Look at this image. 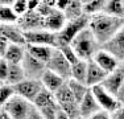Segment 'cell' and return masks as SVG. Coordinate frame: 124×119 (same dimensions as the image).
Listing matches in <instances>:
<instances>
[{
  "label": "cell",
  "mask_w": 124,
  "mask_h": 119,
  "mask_svg": "<svg viewBox=\"0 0 124 119\" xmlns=\"http://www.w3.org/2000/svg\"><path fill=\"white\" fill-rule=\"evenodd\" d=\"M123 26L124 19L112 17L106 13H99L96 16L90 17V23H88V29L100 46L110 41Z\"/></svg>",
  "instance_id": "6da1fadb"
},
{
  "label": "cell",
  "mask_w": 124,
  "mask_h": 119,
  "mask_svg": "<svg viewBox=\"0 0 124 119\" xmlns=\"http://www.w3.org/2000/svg\"><path fill=\"white\" fill-rule=\"evenodd\" d=\"M70 46L73 48V50L78 56V58L82 60V61L93 60L94 54L100 49V45L98 44V41L95 40L94 34L91 33V31L88 28L82 31L81 33L77 36L74 40L71 41Z\"/></svg>",
  "instance_id": "7a4b0ae2"
},
{
  "label": "cell",
  "mask_w": 124,
  "mask_h": 119,
  "mask_svg": "<svg viewBox=\"0 0 124 119\" xmlns=\"http://www.w3.org/2000/svg\"><path fill=\"white\" fill-rule=\"evenodd\" d=\"M88 23H90V17L86 16V15H83L82 17H79L77 20H73V21H67L66 25L63 26V29L60 33H57V46H55V49L70 45L71 41L82 31L88 28Z\"/></svg>",
  "instance_id": "3957f363"
},
{
  "label": "cell",
  "mask_w": 124,
  "mask_h": 119,
  "mask_svg": "<svg viewBox=\"0 0 124 119\" xmlns=\"http://www.w3.org/2000/svg\"><path fill=\"white\" fill-rule=\"evenodd\" d=\"M3 109L12 117V119H28L32 109H33V105L24 98L15 94Z\"/></svg>",
  "instance_id": "277c9868"
},
{
  "label": "cell",
  "mask_w": 124,
  "mask_h": 119,
  "mask_svg": "<svg viewBox=\"0 0 124 119\" xmlns=\"http://www.w3.org/2000/svg\"><path fill=\"white\" fill-rule=\"evenodd\" d=\"M23 33L25 38V45H44L54 49L57 46V34L46 29H37V31H29Z\"/></svg>",
  "instance_id": "5b68a950"
},
{
  "label": "cell",
  "mask_w": 124,
  "mask_h": 119,
  "mask_svg": "<svg viewBox=\"0 0 124 119\" xmlns=\"http://www.w3.org/2000/svg\"><path fill=\"white\" fill-rule=\"evenodd\" d=\"M46 69L58 74L63 79H70V73H71V65L69 64L66 58L63 57L60 49H54L52 53V57L46 64Z\"/></svg>",
  "instance_id": "8992f818"
},
{
  "label": "cell",
  "mask_w": 124,
  "mask_h": 119,
  "mask_svg": "<svg viewBox=\"0 0 124 119\" xmlns=\"http://www.w3.org/2000/svg\"><path fill=\"white\" fill-rule=\"evenodd\" d=\"M90 90H91V93H93L94 98L96 99V102H98L100 109L104 110V111H107V112H110V114L114 112L117 107L122 106L119 102H117L116 97L112 95L111 93H108L103 86H100V85L93 86V87H90Z\"/></svg>",
  "instance_id": "52a82bcc"
},
{
  "label": "cell",
  "mask_w": 124,
  "mask_h": 119,
  "mask_svg": "<svg viewBox=\"0 0 124 119\" xmlns=\"http://www.w3.org/2000/svg\"><path fill=\"white\" fill-rule=\"evenodd\" d=\"M44 87H42L40 81H37V79H28V78H25L24 81H21L20 83L13 86L15 94L24 98V99H26L31 103H33L34 98L37 97L38 93Z\"/></svg>",
  "instance_id": "ba28073f"
},
{
  "label": "cell",
  "mask_w": 124,
  "mask_h": 119,
  "mask_svg": "<svg viewBox=\"0 0 124 119\" xmlns=\"http://www.w3.org/2000/svg\"><path fill=\"white\" fill-rule=\"evenodd\" d=\"M21 68H23V70H24L25 78L37 79V81H40L42 74L45 73V70H46V65L44 64V62L38 61V60L32 57L28 53L25 54V57L21 62Z\"/></svg>",
  "instance_id": "9c48e42d"
},
{
  "label": "cell",
  "mask_w": 124,
  "mask_h": 119,
  "mask_svg": "<svg viewBox=\"0 0 124 119\" xmlns=\"http://www.w3.org/2000/svg\"><path fill=\"white\" fill-rule=\"evenodd\" d=\"M100 48H103L110 54L114 56L119 64H123L124 62V26L110 41H107L104 45H102Z\"/></svg>",
  "instance_id": "30bf717a"
},
{
  "label": "cell",
  "mask_w": 124,
  "mask_h": 119,
  "mask_svg": "<svg viewBox=\"0 0 124 119\" xmlns=\"http://www.w3.org/2000/svg\"><path fill=\"white\" fill-rule=\"evenodd\" d=\"M123 82H124V66L120 64L114 71H111L106 76L104 81L102 82L100 86H103L108 93H111L112 95L116 97V93L119 91Z\"/></svg>",
  "instance_id": "8fae6325"
},
{
  "label": "cell",
  "mask_w": 124,
  "mask_h": 119,
  "mask_svg": "<svg viewBox=\"0 0 124 119\" xmlns=\"http://www.w3.org/2000/svg\"><path fill=\"white\" fill-rule=\"evenodd\" d=\"M0 37L5 38L9 44L25 45V38L23 31L17 24H1L0 23Z\"/></svg>",
  "instance_id": "7c38bea8"
},
{
  "label": "cell",
  "mask_w": 124,
  "mask_h": 119,
  "mask_svg": "<svg viewBox=\"0 0 124 119\" xmlns=\"http://www.w3.org/2000/svg\"><path fill=\"white\" fill-rule=\"evenodd\" d=\"M17 25L23 32L29 31H37V29H44V17L34 12H26L23 17H20Z\"/></svg>",
  "instance_id": "4fadbf2b"
},
{
  "label": "cell",
  "mask_w": 124,
  "mask_h": 119,
  "mask_svg": "<svg viewBox=\"0 0 124 119\" xmlns=\"http://www.w3.org/2000/svg\"><path fill=\"white\" fill-rule=\"evenodd\" d=\"M66 23H67V20H66V17H65V15L54 8V9L44 19V29L57 34L63 29V26L66 25Z\"/></svg>",
  "instance_id": "5bb4252c"
},
{
  "label": "cell",
  "mask_w": 124,
  "mask_h": 119,
  "mask_svg": "<svg viewBox=\"0 0 124 119\" xmlns=\"http://www.w3.org/2000/svg\"><path fill=\"white\" fill-rule=\"evenodd\" d=\"M93 61L95 62L103 71H106L107 74L111 73V71H114L120 65L119 62H117V60L112 54H110L107 50H104L103 48H100L98 52L94 54Z\"/></svg>",
  "instance_id": "9a60e30c"
},
{
  "label": "cell",
  "mask_w": 124,
  "mask_h": 119,
  "mask_svg": "<svg viewBox=\"0 0 124 119\" xmlns=\"http://www.w3.org/2000/svg\"><path fill=\"white\" fill-rule=\"evenodd\" d=\"M107 73L103 71L93 60L87 61V76H86V85L88 87L93 86H98L102 85V82L104 81Z\"/></svg>",
  "instance_id": "2e32d148"
},
{
  "label": "cell",
  "mask_w": 124,
  "mask_h": 119,
  "mask_svg": "<svg viewBox=\"0 0 124 119\" xmlns=\"http://www.w3.org/2000/svg\"><path fill=\"white\" fill-rule=\"evenodd\" d=\"M26 54L25 45H19V44H9L4 52L3 58L9 65H20L23 62Z\"/></svg>",
  "instance_id": "e0dca14e"
},
{
  "label": "cell",
  "mask_w": 124,
  "mask_h": 119,
  "mask_svg": "<svg viewBox=\"0 0 124 119\" xmlns=\"http://www.w3.org/2000/svg\"><path fill=\"white\" fill-rule=\"evenodd\" d=\"M99 110H102L96 102V99L94 98L91 90H88V93L85 95V98L79 102V111H81V118L87 119L91 115H94L95 112H98Z\"/></svg>",
  "instance_id": "ac0fdd59"
},
{
  "label": "cell",
  "mask_w": 124,
  "mask_h": 119,
  "mask_svg": "<svg viewBox=\"0 0 124 119\" xmlns=\"http://www.w3.org/2000/svg\"><path fill=\"white\" fill-rule=\"evenodd\" d=\"M40 82H41V85H42V87L45 89V90H48L50 93L54 94L55 91L66 82V79H63L62 77L58 76V74H55V73H53V71L46 69L45 73L41 77Z\"/></svg>",
  "instance_id": "d6986e66"
},
{
  "label": "cell",
  "mask_w": 124,
  "mask_h": 119,
  "mask_svg": "<svg viewBox=\"0 0 124 119\" xmlns=\"http://www.w3.org/2000/svg\"><path fill=\"white\" fill-rule=\"evenodd\" d=\"M25 50L28 54H31L32 57H34L38 61L48 64V61L52 57V53L54 50V48L50 46H44V45H25Z\"/></svg>",
  "instance_id": "ffe728a7"
},
{
  "label": "cell",
  "mask_w": 124,
  "mask_h": 119,
  "mask_svg": "<svg viewBox=\"0 0 124 119\" xmlns=\"http://www.w3.org/2000/svg\"><path fill=\"white\" fill-rule=\"evenodd\" d=\"M13 0H0V23L1 24H17L19 17L12 9Z\"/></svg>",
  "instance_id": "44dd1931"
},
{
  "label": "cell",
  "mask_w": 124,
  "mask_h": 119,
  "mask_svg": "<svg viewBox=\"0 0 124 119\" xmlns=\"http://www.w3.org/2000/svg\"><path fill=\"white\" fill-rule=\"evenodd\" d=\"M67 21H73L83 16V0H70L67 8L63 11Z\"/></svg>",
  "instance_id": "7402d4cb"
},
{
  "label": "cell",
  "mask_w": 124,
  "mask_h": 119,
  "mask_svg": "<svg viewBox=\"0 0 124 119\" xmlns=\"http://www.w3.org/2000/svg\"><path fill=\"white\" fill-rule=\"evenodd\" d=\"M103 13L112 17H119L124 19V5L123 0H106Z\"/></svg>",
  "instance_id": "603a6c76"
},
{
  "label": "cell",
  "mask_w": 124,
  "mask_h": 119,
  "mask_svg": "<svg viewBox=\"0 0 124 119\" xmlns=\"http://www.w3.org/2000/svg\"><path fill=\"white\" fill-rule=\"evenodd\" d=\"M55 103H57V101H55V98H54V94L50 93L48 90H45V89H42V90L38 93L37 97L34 98L32 105H33L34 109L40 110V109H44V107L55 105Z\"/></svg>",
  "instance_id": "cb8c5ba5"
},
{
  "label": "cell",
  "mask_w": 124,
  "mask_h": 119,
  "mask_svg": "<svg viewBox=\"0 0 124 119\" xmlns=\"http://www.w3.org/2000/svg\"><path fill=\"white\" fill-rule=\"evenodd\" d=\"M106 0H83V13L88 17L103 13Z\"/></svg>",
  "instance_id": "d4e9b609"
},
{
  "label": "cell",
  "mask_w": 124,
  "mask_h": 119,
  "mask_svg": "<svg viewBox=\"0 0 124 119\" xmlns=\"http://www.w3.org/2000/svg\"><path fill=\"white\" fill-rule=\"evenodd\" d=\"M86 76H87V61L79 60L74 65H71V73H70V79L86 83Z\"/></svg>",
  "instance_id": "484cf974"
},
{
  "label": "cell",
  "mask_w": 124,
  "mask_h": 119,
  "mask_svg": "<svg viewBox=\"0 0 124 119\" xmlns=\"http://www.w3.org/2000/svg\"><path fill=\"white\" fill-rule=\"evenodd\" d=\"M67 85H69L70 90H71L73 97H74L75 102H78V103L83 99L85 95L88 93V90H90V87H88L86 83L74 81V79H67Z\"/></svg>",
  "instance_id": "4316f807"
},
{
  "label": "cell",
  "mask_w": 124,
  "mask_h": 119,
  "mask_svg": "<svg viewBox=\"0 0 124 119\" xmlns=\"http://www.w3.org/2000/svg\"><path fill=\"white\" fill-rule=\"evenodd\" d=\"M54 98L57 101L58 105H65V103H70V102H75L74 97H73V93L70 90L69 85H67V81L58 89L54 93Z\"/></svg>",
  "instance_id": "83f0119b"
},
{
  "label": "cell",
  "mask_w": 124,
  "mask_h": 119,
  "mask_svg": "<svg viewBox=\"0 0 124 119\" xmlns=\"http://www.w3.org/2000/svg\"><path fill=\"white\" fill-rule=\"evenodd\" d=\"M25 79V74L24 70L21 68V64L20 65H9V73H8V79L7 83L11 86H15L17 83H20L21 81Z\"/></svg>",
  "instance_id": "f1b7e54d"
},
{
  "label": "cell",
  "mask_w": 124,
  "mask_h": 119,
  "mask_svg": "<svg viewBox=\"0 0 124 119\" xmlns=\"http://www.w3.org/2000/svg\"><path fill=\"white\" fill-rule=\"evenodd\" d=\"M15 95L13 86L8 85V83H0V109H3L9 99Z\"/></svg>",
  "instance_id": "f546056e"
},
{
  "label": "cell",
  "mask_w": 124,
  "mask_h": 119,
  "mask_svg": "<svg viewBox=\"0 0 124 119\" xmlns=\"http://www.w3.org/2000/svg\"><path fill=\"white\" fill-rule=\"evenodd\" d=\"M60 109L70 119L81 118V111H79V103L78 102H70V103H65V105H60Z\"/></svg>",
  "instance_id": "4dcf8cb0"
},
{
  "label": "cell",
  "mask_w": 124,
  "mask_h": 119,
  "mask_svg": "<svg viewBox=\"0 0 124 119\" xmlns=\"http://www.w3.org/2000/svg\"><path fill=\"white\" fill-rule=\"evenodd\" d=\"M12 9L17 15V17H23L28 12V0H13Z\"/></svg>",
  "instance_id": "1f68e13d"
},
{
  "label": "cell",
  "mask_w": 124,
  "mask_h": 119,
  "mask_svg": "<svg viewBox=\"0 0 124 119\" xmlns=\"http://www.w3.org/2000/svg\"><path fill=\"white\" fill-rule=\"evenodd\" d=\"M58 110H60V105L55 103V105L48 106V107H44V109H40V114L42 115L44 119H55L58 114Z\"/></svg>",
  "instance_id": "d6a6232c"
},
{
  "label": "cell",
  "mask_w": 124,
  "mask_h": 119,
  "mask_svg": "<svg viewBox=\"0 0 124 119\" xmlns=\"http://www.w3.org/2000/svg\"><path fill=\"white\" fill-rule=\"evenodd\" d=\"M60 50L62 52V54H63V57L69 61V64L70 65H74L75 62H78L79 61V58H78V56L75 54V52L73 50V48L70 46V45H66V46H62L60 48Z\"/></svg>",
  "instance_id": "836d02e7"
},
{
  "label": "cell",
  "mask_w": 124,
  "mask_h": 119,
  "mask_svg": "<svg viewBox=\"0 0 124 119\" xmlns=\"http://www.w3.org/2000/svg\"><path fill=\"white\" fill-rule=\"evenodd\" d=\"M8 73H9V64L4 58L0 60V83H7Z\"/></svg>",
  "instance_id": "e575fe53"
},
{
  "label": "cell",
  "mask_w": 124,
  "mask_h": 119,
  "mask_svg": "<svg viewBox=\"0 0 124 119\" xmlns=\"http://www.w3.org/2000/svg\"><path fill=\"white\" fill-rule=\"evenodd\" d=\"M87 119H111V114L107 111H104V110H99L98 112H95L94 115H91L90 118Z\"/></svg>",
  "instance_id": "d590c367"
},
{
  "label": "cell",
  "mask_w": 124,
  "mask_h": 119,
  "mask_svg": "<svg viewBox=\"0 0 124 119\" xmlns=\"http://www.w3.org/2000/svg\"><path fill=\"white\" fill-rule=\"evenodd\" d=\"M111 119H124V106H120L111 112Z\"/></svg>",
  "instance_id": "8d00e7d4"
},
{
  "label": "cell",
  "mask_w": 124,
  "mask_h": 119,
  "mask_svg": "<svg viewBox=\"0 0 124 119\" xmlns=\"http://www.w3.org/2000/svg\"><path fill=\"white\" fill-rule=\"evenodd\" d=\"M69 3H70V0H57V1H55V9H58L60 12L63 13V11L67 8Z\"/></svg>",
  "instance_id": "74e56055"
},
{
  "label": "cell",
  "mask_w": 124,
  "mask_h": 119,
  "mask_svg": "<svg viewBox=\"0 0 124 119\" xmlns=\"http://www.w3.org/2000/svg\"><path fill=\"white\" fill-rule=\"evenodd\" d=\"M41 0H28V12H34L37 11Z\"/></svg>",
  "instance_id": "f35d334b"
},
{
  "label": "cell",
  "mask_w": 124,
  "mask_h": 119,
  "mask_svg": "<svg viewBox=\"0 0 124 119\" xmlns=\"http://www.w3.org/2000/svg\"><path fill=\"white\" fill-rule=\"evenodd\" d=\"M116 99H117V102H119L120 105L124 106V82H123V85L120 86L119 91L116 93Z\"/></svg>",
  "instance_id": "ab89813d"
},
{
  "label": "cell",
  "mask_w": 124,
  "mask_h": 119,
  "mask_svg": "<svg viewBox=\"0 0 124 119\" xmlns=\"http://www.w3.org/2000/svg\"><path fill=\"white\" fill-rule=\"evenodd\" d=\"M8 45H9V42H8L5 38L0 37V57L1 58H3V56H4V52H5V49H7Z\"/></svg>",
  "instance_id": "60d3db41"
},
{
  "label": "cell",
  "mask_w": 124,
  "mask_h": 119,
  "mask_svg": "<svg viewBox=\"0 0 124 119\" xmlns=\"http://www.w3.org/2000/svg\"><path fill=\"white\" fill-rule=\"evenodd\" d=\"M28 119H44V118H42V115L40 114V111L33 107L32 111H31V114H29V117H28Z\"/></svg>",
  "instance_id": "b9f144b4"
},
{
  "label": "cell",
  "mask_w": 124,
  "mask_h": 119,
  "mask_svg": "<svg viewBox=\"0 0 124 119\" xmlns=\"http://www.w3.org/2000/svg\"><path fill=\"white\" fill-rule=\"evenodd\" d=\"M0 119H12V117L4 109H0Z\"/></svg>",
  "instance_id": "7bdbcfd3"
},
{
  "label": "cell",
  "mask_w": 124,
  "mask_h": 119,
  "mask_svg": "<svg viewBox=\"0 0 124 119\" xmlns=\"http://www.w3.org/2000/svg\"><path fill=\"white\" fill-rule=\"evenodd\" d=\"M55 119H70V118L60 109V110H58V114H57V118H55Z\"/></svg>",
  "instance_id": "ee69618b"
},
{
  "label": "cell",
  "mask_w": 124,
  "mask_h": 119,
  "mask_svg": "<svg viewBox=\"0 0 124 119\" xmlns=\"http://www.w3.org/2000/svg\"><path fill=\"white\" fill-rule=\"evenodd\" d=\"M77 119H83V118H77Z\"/></svg>",
  "instance_id": "f6af8a7d"
},
{
  "label": "cell",
  "mask_w": 124,
  "mask_h": 119,
  "mask_svg": "<svg viewBox=\"0 0 124 119\" xmlns=\"http://www.w3.org/2000/svg\"><path fill=\"white\" fill-rule=\"evenodd\" d=\"M123 5H124V0H123Z\"/></svg>",
  "instance_id": "bcb514c9"
},
{
  "label": "cell",
  "mask_w": 124,
  "mask_h": 119,
  "mask_svg": "<svg viewBox=\"0 0 124 119\" xmlns=\"http://www.w3.org/2000/svg\"><path fill=\"white\" fill-rule=\"evenodd\" d=\"M122 65H123V66H124V62H123V64H122Z\"/></svg>",
  "instance_id": "7dc6e473"
},
{
  "label": "cell",
  "mask_w": 124,
  "mask_h": 119,
  "mask_svg": "<svg viewBox=\"0 0 124 119\" xmlns=\"http://www.w3.org/2000/svg\"><path fill=\"white\" fill-rule=\"evenodd\" d=\"M0 60H1V57H0Z\"/></svg>",
  "instance_id": "c3c4849f"
}]
</instances>
